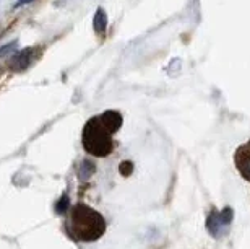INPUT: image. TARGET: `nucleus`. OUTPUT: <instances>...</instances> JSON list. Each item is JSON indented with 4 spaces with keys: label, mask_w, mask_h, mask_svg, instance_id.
<instances>
[{
    "label": "nucleus",
    "mask_w": 250,
    "mask_h": 249,
    "mask_svg": "<svg viewBox=\"0 0 250 249\" xmlns=\"http://www.w3.org/2000/svg\"><path fill=\"white\" fill-rule=\"evenodd\" d=\"M70 233L78 241H96L106 231V222L103 215L84 204H77L70 213Z\"/></svg>",
    "instance_id": "f257e3e1"
},
{
    "label": "nucleus",
    "mask_w": 250,
    "mask_h": 249,
    "mask_svg": "<svg viewBox=\"0 0 250 249\" xmlns=\"http://www.w3.org/2000/svg\"><path fill=\"white\" fill-rule=\"evenodd\" d=\"M83 148L94 157H107L112 152L111 132L104 127L99 117H93L84 124L83 129Z\"/></svg>",
    "instance_id": "f03ea898"
},
{
    "label": "nucleus",
    "mask_w": 250,
    "mask_h": 249,
    "mask_svg": "<svg viewBox=\"0 0 250 249\" xmlns=\"http://www.w3.org/2000/svg\"><path fill=\"white\" fill-rule=\"evenodd\" d=\"M236 165H237L239 173H241L247 181H250V142L237 150Z\"/></svg>",
    "instance_id": "7ed1b4c3"
},
{
    "label": "nucleus",
    "mask_w": 250,
    "mask_h": 249,
    "mask_svg": "<svg viewBox=\"0 0 250 249\" xmlns=\"http://www.w3.org/2000/svg\"><path fill=\"white\" fill-rule=\"evenodd\" d=\"M33 61V49H24V51L15 54L10 61V68L12 70H24Z\"/></svg>",
    "instance_id": "20e7f679"
},
{
    "label": "nucleus",
    "mask_w": 250,
    "mask_h": 249,
    "mask_svg": "<svg viewBox=\"0 0 250 249\" xmlns=\"http://www.w3.org/2000/svg\"><path fill=\"white\" fill-rule=\"evenodd\" d=\"M99 119H101V122L104 124V127H106L111 134L117 132L119 127L122 126V116L117 111H106L104 114L99 116Z\"/></svg>",
    "instance_id": "39448f33"
},
{
    "label": "nucleus",
    "mask_w": 250,
    "mask_h": 249,
    "mask_svg": "<svg viewBox=\"0 0 250 249\" xmlns=\"http://www.w3.org/2000/svg\"><path fill=\"white\" fill-rule=\"evenodd\" d=\"M93 23H94V31H96V33L103 34L104 31H106V28H107V17H106V13H104L103 8H99L98 12H96Z\"/></svg>",
    "instance_id": "423d86ee"
},
{
    "label": "nucleus",
    "mask_w": 250,
    "mask_h": 249,
    "mask_svg": "<svg viewBox=\"0 0 250 249\" xmlns=\"http://www.w3.org/2000/svg\"><path fill=\"white\" fill-rule=\"evenodd\" d=\"M94 173V166H93V163H89V161H83L82 163V166H80V173H78V176L82 178V179H88L91 174Z\"/></svg>",
    "instance_id": "0eeeda50"
},
{
    "label": "nucleus",
    "mask_w": 250,
    "mask_h": 249,
    "mask_svg": "<svg viewBox=\"0 0 250 249\" xmlns=\"http://www.w3.org/2000/svg\"><path fill=\"white\" fill-rule=\"evenodd\" d=\"M68 207H70V199H68V196H62L61 201L57 202L56 212L57 213H65V212L68 210Z\"/></svg>",
    "instance_id": "6e6552de"
},
{
    "label": "nucleus",
    "mask_w": 250,
    "mask_h": 249,
    "mask_svg": "<svg viewBox=\"0 0 250 249\" xmlns=\"http://www.w3.org/2000/svg\"><path fill=\"white\" fill-rule=\"evenodd\" d=\"M119 171H121L122 176H130L133 171V165L130 161H124L121 163V168H119Z\"/></svg>",
    "instance_id": "1a4fd4ad"
},
{
    "label": "nucleus",
    "mask_w": 250,
    "mask_h": 249,
    "mask_svg": "<svg viewBox=\"0 0 250 249\" xmlns=\"http://www.w3.org/2000/svg\"><path fill=\"white\" fill-rule=\"evenodd\" d=\"M17 46V43H10V44H7V46H3V47H0V57H3L5 54L7 52H10L12 49Z\"/></svg>",
    "instance_id": "9d476101"
},
{
    "label": "nucleus",
    "mask_w": 250,
    "mask_h": 249,
    "mask_svg": "<svg viewBox=\"0 0 250 249\" xmlns=\"http://www.w3.org/2000/svg\"><path fill=\"white\" fill-rule=\"evenodd\" d=\"M29 2H33V0H20V3H29Z\"/></svg>",
    "instance_id": "9b49d317"
}]
</instances>
